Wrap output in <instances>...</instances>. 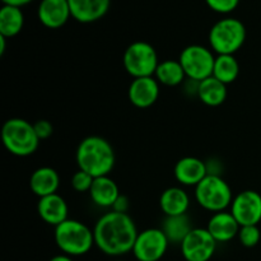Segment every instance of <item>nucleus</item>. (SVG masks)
Returning <instances> with one entry per match:
<instances>
[{"instance_id": "obj_1", "label": "nucleus", "mask_w": 261, "mask_h": 261, "mask_svg": "<svg viewBox=\"0 0 261 261\" xmlns=\"http://www.w3.org/2000/svg\"><path fill=\"white\" fill-rule=\"evenodd\" d=\"M138 233L129 214L111 211L94 224V245L107 256L119 257L133 251Z\"/></svg>"}, {"instance_id": "obj_2", "label": "nucleus", "mask_w": 261, "mask_h": 261, "mask_svg": "<svg viewBox=\"0 0 261 261\" xmlns=\"http://www.w3.org/2000/svg\"><path fill=\"white\" fill-rule=\"evenodd\" d=\"M75 161L79 170L96 178L109 176L112 172L116 162V155L114 147L109 140L98 135H91L79 143Z\"/></svg>"}, {"instance_id": "obj_3", "label": "nucleus", "mask_w": 261, "mask_h": 261, "mask_svg": "<svg viewBox=\"0 0 261 261\" xmlns=\"http://www.w3.org/2000/svg\"><path fill=\"white\" fill-rule=\"evenodd\" d=\"M54 237L59 250L71 257L83 256L96 246L93 231L76 219H66L55 227Z\"/></svg>"}, {"instance_id": "obj_4", "label": "nucleus", "mask_w": 261, "mask_h": 261, "mask_svg": "<svg viewBox=\"0 0 261 261\" xmlns=\"http://www.w3.org/2000/svg\"><path fill=\"white\" fill-rule=\"evenodd\" d=\"M2 140L5 149L17 157L32 155L41 142L33 124L20 117H13L4 122L2 127Z\"/></svg>"}, {"instance_id": "obj_5", "label": "nucleus", "mask_w": 261, "mask_h": 261, "mask_svg": "<svg viewBox=\"0 0 261 261\" xmlns=\"http://www.w3.org/2000/svg\"><path fill=\"white\" fill-rule=\"evenodd\" d=\"M247 31L237 18L227 17L218 20L211 28L208 41L217 55H234L246 41Z\"/></svg>"}, {"instance_id": "obj_6", "label": "nucleus", "mask_w": 261, "mask_h": 261, "mask_svg": "<svg viewBox=\"0 0 261 261\" xmlns=\"http://www.w3.org/2000/svg\"><path fill=\"white\" fill-rule=\"evenodd\" d=\"M195 199L203 209L218 213L231 206L233 194L221 175H206L195 186Z\"/></svg>"}, {"instance_id": "obj_7", "label": "nucleus", "mask_w": 261, "mask_h": 261, "mask_svg": "<svg viewBox=\"0 0 261 261\" xmlns=\"http://www.w3.org/2000/svg\"><path fill=\"white\" fill-rule=\"evenodd\" d=\"M122 64L133 78L154 76L160 64L155 48L145 41H135L130 43L122 55Z\"/></svg>"}, {"instance_id": "obj_8", "label": "nucleus", "mask_w": 261, "mask_h": 261, "mask_svg": "<svg viewBox=\"0 0 261 261\" xmlns=\"http://www.w3.org/2000/svg\"><path fill=\"white\" fill-rule=\"evenodd\" d=\"M178 61L182 65L186 78L201 82L213 75L216 56L212 48L201 45H190L181 51Z\"/></svg>"}, {"instance_id": "obj_9", "label": "nucleus", "mask_w": 261, "mask_h": 261, "mask_svg": "<svg viewBox=\"0 0 261 261\" xmlns=\"http://www.w3.org/2000/svg\"><path fill=\"white\" fill-rule=\"evenodd\" d=\"M170 241L162 228H147L139 232L133 247L138 261H160L167 252Z\"/></svg>"}, {"instance_id": "obj_10", "label": "nucleus", "mask_w": 261, "mask_h": 261, "mask_svg": "<svg viewBox=\"0 0 261 261\" xmlns=\"http://www.w3.org/2000/svg\"><path fill=\"white\" fill-rule=\"evenodd\" d=\"M218 242L206 228H193L180 245L186 261H209L216 254Z\"/></svg>"}, {"instance_id": "obj_11", "label": "nucleus", "mask_w": 261, "mask_h": 261, "mask_svg": "<svg viewBox=\"0 0 261 261\" xmlns=\"http://www.w3.org/2000/svg\"><path fill=\"white\" fill-rule=\"evenodd\" d=\"M231 213L241 227L257 226L261 222V195L255 190L241 191L232 200Z\"/></svg>"}, {"instance_id": "obj_12", "label": "nucleus", "mask_w": 261, "mask_h": 261, "mask_svg": "<svg viewBox=\"0 0 261 261\" xmlns=\"http://www.w3.org/2000/svg\"><path fill=\"white\" fill-rule=\"evenodd\" d=\"M127 97L133 106L148 109L153 106L160 97V83L154 76L133 79L127 89Z\"/></svg>"}, {"instance_id": "obj_13", "label": "nucleus", "mask_w": 261, "mask_h": 261, "mask_svg": "<svg viewBox=\"0 0 261 261\" xmlns=\"http://www.w3.org/2000/svg\"><path fill=\"white\" fill-rule=\"evenodd\" d=\"M41 24L50 30H58L66 24L71 17L68 0H41L37 8Z\"/></svg>"}, {"instance_id": "obj_14", "label": "nucleus", "mask_w": 261, "mask_h": 261, "mask_svg": "<svg viewBox=\"0 0 261 261\" xmlns=\"http://www.w3.org/2000/svg\"><path fill=\"white\" fill-rule=\"evenodd\" d=\"M71 18L79 23H93L107 14L111 0H68Z\"/></svg>"}, {"instance_id": "obj_15", "label": "nucleus", "mask_w": 261, "mask_h": 261, "mask_svg": "<svg viewBox=\"0 0 261 261\" xmlns=\"http://www.w3.org/2000/svg\"><path fill=\"white\" fill-rule=\"evenodd\" d=\"M37 213L45 223L58 227L68 218L69 208L65 199L58 193L40 198L37 204Z\"/></svg>"}, {"instance_id": "obj_16", "label": "nucleus", "mask_w": 261, "mask_h": 261, "mask_svg": "<svg viewBox=\"0 0 261 261\" xmlns=\"http://www.w3.org/2000/svg\"><path fill=\"white\" fill-rule=\"evenodd\" d=\"M173 175L180 185L196 186L208 175V167L204 161L189 155L177 161L173 168Z\"/></svg>"}, {"instance_id": "obj_17", "label": "nucleus", "mask_w": 261, "mask_h": 261, "mask_svg": "<svg viewBox=\"0 0 261 261\" xmlns=\"http://www.w3.org/2000/svg\"><path fill=\"white\" fill-rule=\"evenodd\" d=\"M240 228L241 226L236 221L233 214L226 211L213 213L206 226V229L212 237L221 244L232 241L234 237L239 236Z\"/></svg>"}, {"instance_id": "obj_18", "label": "nucleus", "mask_w": 261, "mask_h": 261, "mask_svg": "<svg viewBox=\"0 0 261 261\" xmlns=\"http://www.w3.org/2000/svg\"><path fill=\"white\" fill-rule=\"evenodd\" d=\"M89 196L99 208H112L120 196L119 186L110 176L96 177L89 190Z\"/></svg>"}, {"instance_id": "obj_19", "label": "nucleus", "mask_w": 261, "mask_h": 261, "mask_svg": "<svg viewBox=\"0 0 261 261\" xmlns=\"http://www.w3.org/2000/svg\"><path fill=\"white\" fill-rule=\"evenodd\" d=\"M60 177L56 170L51 167H40L32 172L30 177V188L38 198L58 193Z\"/></svg>"}, {"instance_id": "obj_20", "label": "nucleus", "mask_w": 261, "mask_h": 261, "mask_svg": "<svg viewBox=\"0 0 261 261\" xmlns=\"http://www.w3.org/2000/svg\"><path fill=\"white\" fill-rule=\"evenodd\" d=\"M160 206L166 217L184 216L190 206V198L182 188L172 186L161 194Z\"/></svg>"}, {"instance_id": "obj_21", "label": "nucleus", "mask_w": 261, "mask_h": 261, "mask_svg": "<svg viewBox=\"0 0 261 261\" xmlns=\"http://www.w3.org/2000/svg\"><path fill=\"white\" fill-rule=\"evenodd\" d=\"M198 98L209 107L221 106L227 99V86L214 76H209L199 82Z\"/></svg>"}, {"instance_id": "obj_22", "label": "nucleus", "mask_w": 261, "mask_h": 261, "mask_svg": "<svg viewBox=\"0 0 261 261\" xmlns=\"http://www.w3.org/2000/svg\"><path fill=\"white\" fill-rule=\"evenodd\" d=\"M24 25V15L22 8L13 5H3L0 9V35L7 38L19 35Z\"/></svg>"}, {"instance_id": "obj_23", "label": "nucleus", "mask_w": 261, "mask_h": 261, "mask_svg": "<svg viewBox=\"0 0 261 261\" xmlns=\"http://www.w3.org/2000/svg\"><path fill=\"white\" fill-rule=\"evenodd\" d=\"M154 78L157 79L158 83L163 84V86L176 87L185 82L186 74L180 61L168 59V60L161 61L158 64Z\"/></svg>"}, {"instance_id": "obj_24", "label": "nucleus", "mask_w": 261, "mask_h": 261, "mask_svg": "<svg viewBox=\"0 0 261 261\" xmlns=\"http://www.w3.org/2000/svg\"><path fill=\"white\" fill-rule=\"evenodd\" d=\"M194 227L191 226V221L186 214L184 216L166 217L162 223V231L165 232L166 237L170 244L181 245L185 237L191 232Z\"/></svg>"}, {"instance_id": "obj_25", "label": "nucleus", "mask_w": 261, "mask_h": 261, "mask_svg": "<svg viewBox=\"0 0 261 261\" xmlns=\"http://www.w3.org/2000/svg\"><path fill=\"white\" fill-rule=\"evenodd\" d=\"M240 74V64L234 55H217L213 75L226 86L233 83Z\"/></svg>"}, {"instance_id": "obj_26", "label": "nucleus", "mask_w": 261, "mask_h": 261, "mask_svg": "<svg viewBox=\"0 0 261 261\" xmlns=\"http://www.w3.org/2000/svg\"><path fill=\"white\" fill-rule=\"evenodd\" d=\"M239 241L244 247L251 249L260 242L261 232L257 226H244L239 231Z\"/></svg>"}, {"instance_id": "obj_27", "label": "nucleus", "mask_w": 261, "mask_h": 261, "mask_svg": "<svg viewBox=\"0 0 261 261\" xmlns=\"http://www.w3.org/2000/svg\"><path fill=\"white\" fill-rule=\"evenodd\" d=\"M94 177H92L89 173L84 172V171L78 170L73 176H71V188L76 191V193H89L93 184Z\"/></svg>"}, {"instance_id": "obj_28", "label": "nucleus", "mask_w": 261, "mask_h": 261, "mask_svg": "<svg viewBox=\"0 0 261 261\" xmlns=\"http://www.w3.org/2000/svg\"><path fill=\"white\" fill-rule=\"evenodd\" d=\"M205 3L213 12L219 14H228L239 7L240 0H205Z\"/></svg>"}, {"instance_id": "obj_29", "label": "nucleus", "mask_w": 261, "mask_h": 261, "mask_svg": "<svg viewBox=\"0 0 261 261\" xmlns=\"http://www.w3.org/2000/svg\"><path fill=\"white\" fill-rule=\"evenodd\" d=\"M33 126H35V132L40 140L48 139L54 133L53 124L50 121H47V120H38V121H36L33 124Z\"/></svg>"}, {"instance_id": "obj_30", "label": "nucleus", "mask_w": 261, "mask_h": 261, "mask_svg": "<svg viewBox=\"0 0 261 261\" xmlns=\"http://www.w3.org/2000/svg\"><path fill=\"white\" fill-rule=\"evenodd\" d=\"M129 206H130V201L129 199H127V196L121 195V194H120V196L117 198V200L115 201L114 206H112L111 209L114 212H117V213H127Z\"/></svg>"}, {"instance_id": "obj_31", "label": "nucleus", "mask_w": 261, "mask_h": 261, "mask_svg": "<svg viewBox=\"0 0 261 261\" xmlns=\"http://www.w3.org/2000/svg\"><path fill=\"white\" fill-rule=\"evenodd\" d=\"M2 2L4 5H13V7L22 8L24 7V5L30 4V3L33 2V0H2Z\"/></svg>"}, {"instance_id": "obj_32", "label": "nucleus", "mask_w": 261, "mask_h": 261, "mask_svg": "<svg viewBox=\"0 0 261 261\" xmlns=\"http://www.w3.org/2000/svg\"><path fill=\"white\" fill-rule=\"evenodd\" d=\"M48 261H74V260H73V257L69 256V255L61 254V255H56V256L51 257Z\"/></svg>"}, {"instance_id": "obj_33", "label": "nucleus", "mask_w": 261, "mask_h": 261, "mask_svg": "<svg viewBox=\"0 0 261 261\" xmlns=\"http://www.w3.org/2000/svg\"><path fill=\"white\" fill-rule=\"evenodd\" d=\"M7 37H4V36L0 35V56L4 55L5 53V48H7Z\"/></svg>"}, {"instance_id": "obj_34", "label": "nucleus", "mask_w": 261, "mask_h": 261, "mask_svg": "<svg viewBox=\"0 0 261 261\" xmlns=\"http://www.w3.org/2000/svg\"><path fill=\"white\" fill-rule=\"evenodd\" d=\"M115 261H125V260H115Z\"/></svg>"}]
</instances>
